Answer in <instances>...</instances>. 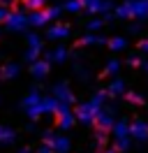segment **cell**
Here are the masks:
<instances>
[{
    "mask_svg": "<svg viewBox=\"0 0 148 153\" xmlns=\"http://www.w3.org/2000/svg\"><path fill=\"white\" fill-rule=\"evenodd\" d=\"M130 137L137 142H148V123L137 118L134 123H130Z\"/></svg>",
    "mask_w": 148,
    "mask_h": 153,
    "instance_id": "1",
    "label": "cell"
},
{
    "mask_svg": "<svg viewBox=\"0 0 148 153\" xmlns=\"http://www.w3.org/2000/svg\"><path fill=\"white\" fill-rule=\"evenodd\" d=\"M79 118H81L83 123H92L95 118H97V114H100V107L97 105H92V102H86V105L79 107Z\"/></svg>",
    "mask_w": 148,
    "mask_h": 153,
    "instance_id": "2",
    "label": "cell"
},
{
    "mask_svg": "<svg viewBox=\"0 0 148 153\" xmlns=\"http://www.w3.org/2000/svg\"><path fill=\"white\" fill-rule=\"evenodd\" d=\"M130 10H132V16L134 19H148V0H132L130 2Z\"/></svg>",
    "mask_w": 148,
    "mask_h": 153,
    "instance_id": "3",
    "label": "cell"
},
{
    "mask_svg": "<svg viewBox=\"0 0 148 153\" xmlns=\"http://www.w3.org/2000/svg\"><path fill=\"white\" fill-rule=\"evenodd\" d=\"M95 121H97V128H100L102 132H107V130H113V125H116V121H113L111 111H100Z\"/></svg>",
    "mask_w": 148,
    "mask_h": 153,
    "instance_id": "4",
    "label": "cell"
},
{
    "mask_svg": "<svg viewBox=\"0 0 148 153\" xmlns=\"http://www.w3.org/2000/svg\"><path fill=\"white\" fill-rule=\"evenodd\" d=\"M113 134H116V139H125V137H130V123L125 121V118L116 121V125H113Z\"/></svg>",
    "mask_w": 148,
    "mask_h": 153,
    "instance_id": "5",
    "label": "cell"
},
{
    "mask_svg": "<svg viewBox=\"0 0 148 153\" xmlns=\"http://www.w3.org/2000/svg\"><path fill=\"white\" fill-rule=\"evenodd\" d=\"M127 93V84L123 79H113L109 84V95H125Z\"/></svg>",
    "mask_w": 148,
    "mask_h": 153,
    "instance_id": "6",
    "label": "cell"
},
{
    "mask_svg": "<svg viewBox=\"0 0 148 153\" xmlns=\"http://www.w3.org/2000/svg\"><path fill=\"white\" fill-rule=\"evenodd\" d=\"M109 49L111 51H123V49H127V39L125 37H111L109 39Z\"/></svg>",
    "mask_w": 148,
    "mask_h": 153,
    "instance_id": "7",
    "label": "cell"
},
{
    "mask_svg": "<svg viewBox=\"0 0 148 153\" xmlns=\"http://www.w3.org/2000/svg\"><path fill=\"white\" fill-rule=\"evenodd\" d=\"M125 97H127L130 105H144V102H146V97L141 95V93H137V91H127V93H125Z\"/></svg>",
    "mask_w": 148,
    "mask_h": 153,
    "instance_id": "8",
    "label": "cell"
},
{
    "mask_svg": "<svg viewBox=\"0 0 148 153\" xmlns=\"http://www.w3.org/2000/svg\"><path fill=\"white\" fill-rule=\"evenodd\" d=\"M113 16H118V19H127V16H132L130 2H125V5H118V7H116V12H113Z\"/></svg>",
    "mask_w": 148,
    "mask_h": 153,
    "instance_id": "9",
    "label": "cell"
},
{
    "mask_svg": "<svg viewBox=\"0 0 148 153\" xmlns=\"http://www.w3.org/2000/svg\"><path fill=\"white\" fill-rule=\"evenodd\" d=\"M120 72V60H109L104 67V74H118Z\"/></svg>",
    "mask_w": 148,
    "mask_h": 153,
    "instance_id": "10",
    "label": "cell"
},
{
    "mask_svg": "<svg viewBox=\"0 0 148 153\" xmlns=\"http://www.w3.org/2000/svg\"><path fill=\"white\" fill-rule=\"evenodd\" d=\"M81 42H83V44H109V39L97 37V35H88V37H83Z\"/></svg>",
    "mask_w": 148,
    "mask_h": 153,
    "instance_id": "11",
    "label": "cell"
},
{
    "mask_svg": "<svg viewBox=\"0 0 148 153\" xmlns=\"http://www.w3.org/2000/svg\"><path fill=\"white\" fill-rule=\"evenodd\" d=\"M130 144H132V137H125V139H116V151H127Z\"/></svg>",
    "mask_w": 148,
    "mask_h": 153,
    "instance_id": "12",
    "label": "cell"
},
{
    "mask_svg": "<svg viewBox=\"0 0 148 153\" xmlns=\"http://www.w3.org/2000/svg\"><path fill=\"white\" fill-rule=\"evenodd\" d=\"M60 125H63V128H70V125H72V116L67 114V109H60Z\"/></svg>",
    "mask_w": 148,
    "mask_h": 153,
    "instance_id": "13",
    "label": "cell"
},
{
    "mask_svg": "<svg viewBox=\"0 0 148 153\" xmlns=\"http://www.w3.org/2000/svg\"><path fill=\"white\" fill-rule=\"evenodd\" d=\"M81 2H83V5H86L90 12H97V7L102 5V0H81Z\"/></svg>",
    "mask_w": 148,
    "mask_h": 153,
    "instance_id": "14",
    "label": "cell"
},
{
    "mask_svg": "<svg viewBox=\"0 0 148 153\" xmlns=\"http://www.w3.org/2000/svg\"><path fill=\"white\" fill-rule=\"evenodd\" d=\"M127 63H130V65H134V67H141V65H144L141 56H137V53H132V56L127 58Z\"/></svg>",
    "mask_w": 148,
    "mask_h": 153,
    "instance_id": "15",
    "label": "cell"
},
{
    "mask_svg": "<svg viewBox=\"0 0 148 153\" xmlns=\"http://www.w3.org/2000/svg\"><path fill=\"white\" fill-rule=\"evenodd\" d=\"M58 95L63 97V100H67V102L72 100V93H70V91H67V88H65V86H60V88H58Z\"/></svg>",
    "mask_w": 148,
    "mask_h": 153,
    "instance_id": "16",
    "label": "cell"
},
{
    "mask_svg": "<svg viewBox=\"0 0 148 153\" xmlns=\"http://www.w3.org/2000/svg\"><path fill=\"white\" fill-rule=\"evenodd\" d=\"M104 100H107V93H97V95L92 97V105L100 107V105H104Z\"/></svg>",
    "mask_w": 148,
    "mask_h": 153,
    "instance_id": "17",
    "label": "cell"
},
{
    "mask_svg": "<svg viewBox=\"0 0 148 153\" xmlns=\"http://www.w3.org/2000/svg\"><path fill=\"white\" fill-rule=\"evenodd\" d=\"M81 5H83L81 0H72V2L67 5V10H72V12H79V10H81Z\"/></svg>",
    "mask_w": 148,
    "mask_h": 153,
    "instance_id": "18",
    "label": "cell"
},
{
    "mask_svg": "<svg viewBox=\"0 0 148 153\" xmlns=\"http://www.w3.org/2000/svg\"><path fill=\"white\" fill-rule=\"evenodd\" d=\"M67 149H70V144H67V139H58V151H60V153H65Z\"/></svg>",
    "mask_w": 148,
    "mask_h": 153,
    "instance_id": "19",
    "label": "cell"
},
{
    "mask_svg": "<svg viewBox=\"0 0 148 153\" xmlns=\"http://www.w3.org/2000/svg\"><path fill=\"white\" fill-rule=\"evenodd\" d=\"M97 28H102V19H95L88 23V30H97Z\"/></svg>",
    "mask_w": 148,
    "mask_h": 153,
    "instance_id": "20",
    "label": "cell"
},
{
    "mask_svg": "<svg viewBox=\"0 0 148 153\" xmlns=\"http://www.w3.org/2000/svg\"><path fill=\"white\" fill-rule=\"evenodd\" d=\"M51 35H53V37H63V35H67V28H63V26H60V28H56Z\"/></svg>",
    "mask_w": 148,
    "mask_h": 153,
    "instance_id": "21",
    "label": "cell"
},
{
    "mask_svg": "<svg viewBox=\"0 0 148 153\" xmlns=\"http://www.w3.org/2000/svg\"><path fill=\"white\" fill-rule=\"evenodd\" d=\"M139 30H141L139 23H132V26H130V33H132V35H139Z\"/></svg>",
    "mask_w": 148,
    "mask_h": 153,
    "instance_id": "22",
    "label": "cell"
},
{
    "mask_svg": "<svg viewBox=\"0 0 148 153\" xmlns=\"http://www.w3.org/2000/svg\"><path fill=\"white\" fill-rule=\"evenodd\" d=\"M139 49H141V51H146V53H148V39H141V42H139Z\"/></svg>",
    "mask_w": 148,
    "mask_h": 153,
    "instance_id": "23",
    "label": "cell"
},
{
    "mask_svg": "<svg viewBox=\"0 0 148 153\" xmlns=\"http://www.w3.org/2000/svg\"><path fill=\"white\" fill-rule=\"evenodd\" d=\"M141 70H144V72L148 74V60H144V65H141Z\"/></svg>",
    "mask_w": 148,
    "mask_h": 153,
    "instance_id": "24",
    "label": "cell"
},
{
    "mask_svg": "<svg viewBox=\"0 0 148 153\" xmlns=\"http://www.w3.org/2000/svg\"><path fill=\"white\" fill-rule=\"evenodd\" d=\"M107 153H118V151H116V149H111V151H107Z\"/></svg>",
    "mask_w": 148,
    "mask_h": 153,
    "instance_id": "25",
    "label": "cell"
},
{
    "mask_svg": "<svg viewBox=\"0 0 148 153\" xmlns=\"http://www.w3.org/2000/svg\"><path fill=\"white\" fill-rule=\"evenodd\" d=\"M130 2H132V0H130Z\"/></svg>",
    "mask_w": 148,
    "mask_h": 153,
    "instance_id": "26",
    "label": "cell"
}]
</instances>
